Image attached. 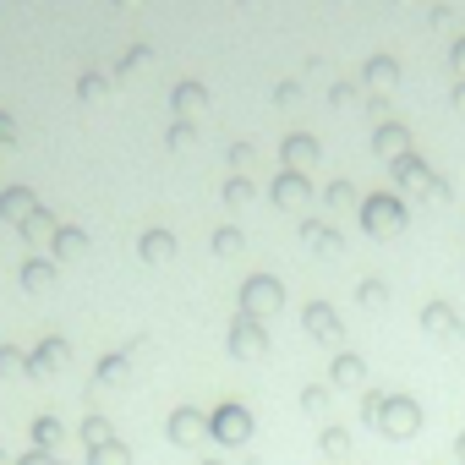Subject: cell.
<instances>
[{"label":"cell","mask_w":465,"mask_h":465,"mask_svg":"<svg viewBox=\"0 0 465 465\" xmlns=\"http://www.w3.org/2000/svg\"><path fill=\"white\" fill-rule=\"evenodd\" d=\"M242 432H247V421H242L236 411H224V416H219V438H242Z\"/></svg>","instance_id":"6da1fadb"},{"label":"cell","mask_w":465,"mask_h":465,"mask_svg":"<svg viewBox=\"0 0 465 465\" xmlns=\"http://www.w3.org/2000/svg\"><path fill=\"white\" fill-rule=\"evenodd\" d=\"M99 465H126V460H121V449H104V454H99Z\"/></svg>","instance_id":"7a4b0ae2"}]
</instances>
